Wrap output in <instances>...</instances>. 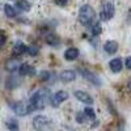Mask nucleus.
<instances>
[{
	"mask_svg": "<svg viewBox=\"0 0 131 131\" xmlns=\"http://www.w3.org/2000/svg\"><path fill=\"white\" fill-rule=\"evenodd\" d=\"M47 97H49V92L46 89L37 91L34 94L31 96V98H30V104L28 106L29 113L34 112V110H42V109L45 107V105H46Z\"/></svg>",
	"mask_w": 131,
	"mask_h": 131,
	"instance_id": "f257e3e1",
	"label": "nucleus"
},
{
	"mask_svg": "<svg viewBox=\"0 0 131 131\" xmlns=\"http://www.w3.org/2000/svg\"><path fill=\"white\" fill-rule=\"evenodd\" d=\"M94 18H96V13H94V10H93V8L91 5L85 4V5H83L80 8V10H79V20H80V23L83 25L88 26V25L93 24Z\"/></svg>",
	"mask_w": 131,
	"mask_h": 131,
	"instance_id": "f03ea898",
	"label": "nucleus"
},
{
	"mask_svg": "<svg viewBox=\"0 0 131 131\" xmlns=\"http://www.w3.org/2000/svg\"><path fill=\"white\" fill-rule=\"evenodd\" d=\"M33 127H34L37 131H52L54 125H52V121L49 117L37 115L34 119H33Z\"/></svg>",
	"mask_w": 131,
	"mask_h": 131,
	"instance_id": "7ed1b4c3",
	"label": "nucleus"
},
{
	"mask_svg": "<svg viewBox=\"0 0 131 131\" xmlns=\"http://www.w3.org/2000/svg\"><path fill=\"white\" fill-rule=\"evenodd\" d=\"M114 12H115V8H114V4L112 2H105L102 4V9H101V20L102 21H109L110 18H113L114 16Z\"/></svg>",
	"mask_w": 131,
	"mask_h": 131,
	"instance_id": "20e7f679",
	"label": "nucleus"
},
{
	"mask_svg": "<svg viewBox=\"0 0 131 131\" xmlns=\"http://www.w3.org/2000/svg\"><path fill=\"white\" fill-rule=\"evenodd\" d=\"M68 98V93L66 91H58L55 94L51 97V105L54 107H58L62 102H64Z\"/></svg>",
	"mask_w": 131,
	"mask_h": 131,
	"instance_id": "39448f33",
	"label": "nucleus"
},
{
	"mask_svg": "<svg viewBox=\"0 0 131 131\" xmlns=\"http://www.w3.org/2000/svg\"><path fill=\"white\" fill-rule=\"evenodd\" d=\"M81 75H83V78H85L86 80L91 81L92 84H94V85H97V86L101 85V79L98 78L97 75H94L93 72H91V71H88V70H83V71H81Z\"/></svg>",
	"mask_w": 131,
	"mask_h": 131,
	"instance_id": "423d86ee",
	"label": "nucleus"
},
{
	"mask_svg": "<svg viewBox=\"0 0 131 131\" xmlns=\"http://www.w3.org/2000/svg\"><path fill=\"white\" fill-rule=\"evenodd\" d=\"M75 97L78 98L80 102L88 104V105H92V104H93V98H92L88 93H85V92H83V91H76V92H75Z\"/></svg>",
	"mask_w": 131,
	"mask_h": 131,
	"instance_id": "0eeeda50",
	"label": "nucleus"
},
{
	"mask_svg": "<svg viewBox=\"0 0 131 131\" xmlns=\"http://www.w3.org/2000/svg\"><path fill=\"white\" fill-rule=\"evenodd\" d=\"M18 71H20V75H23V76H33L36 73V68L28 63L21 64L18 67Z\"/></svg>",
	"mask_w": 131,
	"mask_h": 131,
	"instance_id": "6e6552de",
	"label": "nucleus"
},
{
	"mask_svg": "<svg viewBox=\"0 0 131 131\" xmlns=\"http://www.w3.org/2000/svg\"><path fill=\"white\" fill-rule=\"evenodd\" d=\"M12 109H13V112L17 115H26L29 113L28 106L25 104H23V102H15V104H12Z\"/></svg>",
	"mask_w": 131,
	"mask_h": 131,
	"instance_id": "1a4fd4ad",
	"label": "nucleus"
},
{
	"mask_svg": "<svg viewBox=\"0 0 131 131\" xmlns=\"http://www.w3.org/2000/svg\"><path fill=\"white\" fill-rule=\"evenodd\" d=\"M59 78H60V81H63V83H71V81L75 80L76 73L72 70H66L59 75Z\"/></svg>",
	"mask_w": 131,
	"mask_h": 131,
	"instance_id": "9d476101",
	"label": "nucleus"
},
{
	"mask_svg": "<svg viewBox=\"0 0 131 131\" xmlns=\"http://www.w3.org/2000/svg\"><path fill=\"white\" fill-rule=\"evenodd\" d=\"M21 84V81H20V79L17 78V76H9V78L7 79V81H5V86H7V89H15V88H17V86Z\"/></svg>",
	"mask_w": 131,
	"mask_h": 131,
	"instance_id": "9b49d317",
	"label": "nucleus"
},
{
	"mask_svg": "<svg viewBox=\"0 0 131 131\" xmlns=\"http://www.w3.org/2000/svg\"><path fill=\"white\" fill-rule=\"evenodd\" d=\"M104 50L107 54H115L117 50H118V43L115 41H107L104 45Z\"/></svg>",
	"mask_w": 131,
	"mask_h": 131,
	"instance_id": "f8f14e48",
	"label": "nucleus"
},
{
	"mask_svg": "<svg viewBox=\"0 0 131 131\" xmlns=\"http://www.w3.org/2000/svg\"><path fill=\"white\" fill-rule=\"evenodd\" d=\"M78 57H79V50L76 47H71L68 50H66V52H64V58L67 60H75Z\"/></svg>",
	"mask_w": 131,
	"mask_h": 131,
	"instance_id": "ddd939ff",
	"label": "nucleus"
},
{
	"mask_svg": "<svg viewBox=\"0 0 131 131\" xmlns=\"http://www.w3.org/2000/svg\"><path fill=\"white\" fill-rule=\"evenodd\" d=\"M109 67H110V70H112L113 72H121V70H122V59L115 58V59L110 60Z\"/></svg>",
	"mask_w": 131,
	"mask_h": 131,
	"instance_id": "4468645a",
	"label": "nucleus"
},
{
	"mask_svg": "<svg viewBox=\"0 0 131 131\" xmlns=\"http://www.w3.org/2000/svg\"><path fill=\"white\" fill-rule=\"evenodd\" d=\"M26 52V46L23 42H17L13 47V55H23Z\"/></svg>",
	"mask_w": 131,
	"mask_h": 131,
	"instance_id": "2eb2a0df",
	"label": "nucleus"
},
{
	"mask_svg": "<svg viewBox=\"0 0 131 131\" xmlns=\"http://www.w3.org/2000/svg\"><path fill=\"white\" fill-rule=\"evenodd\" d=\"M83 117H84V121H86V119L93 121V119H96V113L92 107H85L83 112Z\"/></svg>",
	"mask_w": 131,
	"mask_h": 131,
	"instance_id": "dca6fc26",
	"label": "nucleus"
},
{
	"mask_svg": "<svg viewBox=\"0 0 131 131\" xmlns=\"http://www.w3.org/2000/svg\"><path fill=\"white\" fill-rule=\"evenodd\" d=\"M4 12H5V15L8 16V17H16L17 16V9L13 7V5H10V4H5L4 5Z\"/></svg>",
	"mask_w": 131,
	"mask_h": 131,
	"instance_id": "f3484780",
	"label": "nucleus"
},
{
	"mask_svg": "<svg viewBox=\"0 0 131 131\" xmlns=\"http://www.w3.org/2000/svg\"><path fill=\"white\" fill-rule=\"evenodd\" d=\"M16 5H17V8H20L21 10H25V12H29L31 8L28 0H16Z\"/></svg>",
	"mask_w": 131,
	"mask_h": 131,
	"instance_id": "a211bd4d",
	"label": "nucleus"
},
{
	"mask_svg": "<svg viewBox=\"0 0 131 131\" xmlns=\"http://www.w3.org/2000/svg\"><path fill=\"white\" fill-rule=\"evenodd\" d=\"M18 67H20V66H18L17 60H15V59H9V60L7 62V64H5V68H7L8 71H10V72L16 71Z\"/></svg>",
	"mask_w": 131,
	"mask_h": 131,
	"instance_id": "6ab92c4d",
	"label": "nucleus"
},
{
	"mask_svg": "<svg viewBox=\"0 0 131 131\" xmlns=\"http://www.w3.org/2000/svg\"><path fill=\"white\" fill-rule=\"evenodd\" d=\"M7 127L10 131H18V122L16 119H8L7 121Z\"/></svg>",
	"mask_w": 131,
	"mask_h": 131,
	"instance_id": "aec40b11",
	"label": "nucleus"
},
{
	"mask_svg": "<svg viewBox=\"0 0 131 131\" xmlns=\"http://www.w3.org/2000/svg\"><path fill=\"white\" fill-rule=\"evenodd\" d=\"M26 52L29 54V55H31V57H36V55H38V47L37 46H29V47H26Z\"/></svg>",
	"mask_w": 131,
	"mask_h": 131,
	"instance_id": "412c9836",
	"label": "nucleus"
},
{
	"mask_svg": "<svg viewBox=\"0 0 131 131\" xmlns=\"http://www.w3.org/2000/svg\"><path fill=\"white\" fill-rule=\"evenodd\" d=\"M101 33V25L98 24V23H96L93 26H92V34L93 36H98Z\"/></svg>",
	"mask_w": 131,
	"mask_h": 131,
	"instance_id": "4be33fe9",
	"label": "nucleus"
},
{
	"mask_svg": "<svg viewBox=\"0 0 131 131\" xmlns=\"http://www.w3.org/2000/svg\"><path fill=\"white\" fill-rule=\"evenodd\" d=\"M50 76H51V73H50V72H42L41 79H42V80H49Z\"/></svg>",
	"mask_w": 131,
	"mask_h": 131,
	"instance_id": "5701e85b",
	"label": "nucleus"
},
{
	"mask_svg": "<svg viewBox=\"0 0 131 131\" xmlns=\"http://www.w3.org/2000/svg\"><path fill=\"white\" fill-rule=\"evenodd\" d=\"M54 2H55L58 5H60V7H63V5H66L68 3V0H54Z\"/></svg>",
	"mask_w": 131,
	"mask_h": 131,
	"instance_id": "b1692460",
	"label": "nucleus"
},
{
	"mask_svg": "<svg viewBox=\"0 0 131 131\" xmlns=\"http://www.w3.org/2000/svg\"><path fill=\"white\" fill-rule=\"evenodd\" d=\"M126 67H127L128 70H131V57H128V58L126 59Z\"/></svg>",
	"mask_w": 131,
	"mask_h": 131,
	"instance_id": "393cba45",
	"label": "nucleus"
},
{
	"mask_svg": "<svg viewBox=\"0 0 131 131\" xmlns=\"http://www.w3.org/2000/svg\"><path fill=\"white\" fill-rule=\"evenodd\" d=\"M128 88H130V91H131V80L128 81Z\"/></svg>",
	"mask_w": 131,
	"mask_h": 131,
	"instance_id": "a878e982",
	"label": "nucleus"
}]
</instances>
